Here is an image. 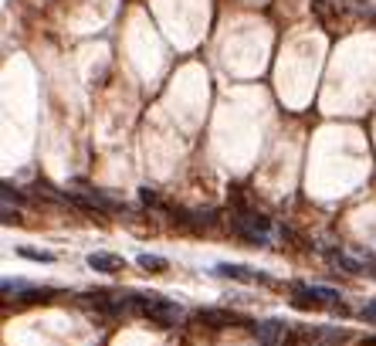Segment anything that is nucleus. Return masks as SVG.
Masks as SVG:
<instances>
[{
    "instance_id": "nucleus-1",
    "label": "nucleus",
    "mask_w": 376,
    "mask_h": 346,
    "mask_svg": "<svg viewBox=\"0 0 376 346\" xmlns=\"http://www.w3.org/2000/svg\"><path fill=\"white\" fill-rule=\"evenodd\" d=\"M132 309L146 320L159 322V326H173L176 316H180V306L163 299V295H132Z\"/></svg>"
},
{
    "instance_id": "nucleus-2",
    "label": "nucleus",
    "mask_w": 376,
    "mask_h": 346,
    "mask_svg": "<svg viewBox=\"0 0 376 346\" xmlns=\"http://www.w3.org/2000/svg\"><path fill=\"white\" fill-rule=\"evenodd\" d=\"M214 272H217V275H224V278H230V282H258V285H272V278H268L265 272L248 268V265H230V262H221Z\"/></svg>"
},
{
    "instance_id": "nucleus-3",
    "label": "nucleus",
    "mask_w": 376,
    "mask_h": 346,
    "mask_svg": "<svg viewBox=\"0 0 376 346\" xmlns=\"http://www.w3.org/2000/svg\"><path fill=\"white\" fill-rule=\"evenodd\" d=\"M194 320L201 322V326H207V329H227V326L237 322V316L234 313H224V309H197Z\"/></svg>"
},
{
    "instance_id": "nucleus-4",
    "label": "nucleus",
    "mask_w": 376,
    "mask_h": 346,
    "mask_svg": "<svg viewBox=\"0 0 376 346\" xmlns=\"http://www.w3.org/2000/svg\"><path fill=\"white\" fill-rule=\"evenodd\" d=\"M285 322L281 320H268L261 322V326H254V336H258V343L261 346H281V336H285Z\"/></svg>"
},
{
    "instance_id": "nucleus-5",
    "label": "nucleus",
    "mask_w": 376,
    "mask_h": 346,
    "mask_svg": "<svg viewBox=\"0 0 376 346\" xmlns=\"http://www.w3.org/2000/svg\"><path fill=\"white\" fill-rule=\"evenodd\" d=\"M88 268L92 272H102V275H116V272H123L125 262L119 255H109V251H95V255H88Z\"/></svg>"
},
{
    "instance_id": "nucleus-6",
    "label": "nucleus",
    "mask_w": 376,
    "mask_h": 346,
    "mask_svg": "<svg viewBox=\"0 0 376 346\" xmlns=\"http://www.w3.org/2000/svg\"><path fill=\"white\" fill-rule=\"evenodd\" d=\"M292 302L299 309H319L322 306V299H319V292L312 285H292Z\"/></svg>"
},
{
    "instance_id": "nucleus-7",
    "label": "nucleus",
    "mask_w": 376,
    "mask_h": 346,
    "mask_svg": "<svg viewBox=\"0 0 376 346\" xmlns=\"http://www.w3.org/2000/svg\"><path fill=\"white\" fill-rule=\"evenodd\" d=\"M312 10H315V17H319V24L326 27L329 34H336V14H332V7H329V0H312Z\"/></svg>"
},
{
    "instance_id": "nucleus-8",
    "label": "nucleus",
    "mask_w": 376,
    "mask_h": 346,
    "mask_svg": "<svg viewBox=\"0 0 376 346\" xmlns=\"http://www.w3.org/2000/svg\"><path fill=\"white\" fill-rule=\"evenodd\" d=\"M326 255H329V262H332V265L343 268V272H350V275H363V272H366L363 262H352L350 255H343V251H339V255H336V251H326Z\"/></svg>"
},
{
    "instance_id": "nucleus-9",
    "label": "nucleus",
    "mask_w": 376,
    "mask_h": 346,
    "mask_svg": "<svg viewBox=\"0 0 376 346\" xmlns=\"http://www.w3.org/2000/svg\"><path fill=\"white\" fill-rule=\"evenodd\" d=\"M136 262H139L143 272H166V268H170V262H166V258H159V255H139Z\"/></svg>"
},
{
    "instance_id": "nucleus-10",
    "label": "nucleus",
    "mask_w": 376,
    "mask_h": 346,
    "mask_svg": "<svg viewBox=\"0 0 376 346\" xmlns=\"http://www.w3.org/2000/svg\"><path fill=\"white\" fill-rule=\"evenodd\" d=\"M17 255H21V258H27V262H45V265H51V262H54V255H51V251H38V248H17Z\"/></svg>"
},
{
    "instance_id": "nucleus-11",
    "label": "nucleus",
    "mask_w": 376,
    "mask_h": 346,
    "mask_svg": "<svg viewBox=\"0 0 376 346\" xmlns=\"http://www.w3.org/2000/svg\"><path fill=\"white\" fill-rule=\"evenodd\" d=\"M51 289H24V292H17V302H24V306H31V302H45V299H51Z\"/></svg>"
},
{
    "instance_id": "nucleus-12",
    "label": "nucleus",
    "mask_w": 376,
    "mask_h": 346,
    "mask_svg": "<svg viewBox=\"0 0 376 346\" xmlns=\"http://www.w3.org/2000/svg\"><path fill=\"white\" fill-rule=\"evenodd\" d=\"M3 200H7V204H10V200H24V194H21V190H14L10 184H3Z\"/></svg>"
},
{
    "instance_id": "nucleus-13",
    "label": "nucleus",
    "mask_w": 376,
    "mask_h": 346,
    "mask_svg": "<svg viewBox=\"0 0 376 346\" xmlns=\"http://www.w3.org/2000/svg\"><path fill=\"white\" fill-rule=\"evenodd\" d=\"M3 224H21V214L10 211V207H3Z\"/></svg>"
},
{
    "instance_id": "nucleus-14",
    "label": "nucleus",
    "mask_w": 376,
    "mask_h": 346,
    "mask_svg": "<svg viewBox=\"0 0 376 346\" xmlns=\"http://www.w3.org/2000/svg\"><path fill=\"white\" fill-rule=\"evenodd\" d=\"M359 346H376V336H366V340H359Z\"/></svg>"
}]
</instances>
